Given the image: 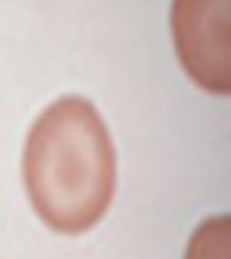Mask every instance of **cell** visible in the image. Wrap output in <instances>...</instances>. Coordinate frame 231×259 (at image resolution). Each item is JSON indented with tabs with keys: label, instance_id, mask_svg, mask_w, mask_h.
<instances>
[{
	"label": "cell",
	"instance_id": "obj_1",
	"mask_svg": "<svg viewBox=\"0 0 231 259\" xmlns=\"http://www.w3.org/2000/svg\"><path fill=\"white\" fill-rule=\"evenodd\" d=\"M22 174L34 212L54 232H87L105 216L116 190V151L90 100L62 96L36 118Z\"/></svg>",
	"mask_w": 231,
	"mask_h": 259
},
{
	"label": "cell",
	"instance_id": "obj_2",
	"mask_svg": "<svg viewBox=\"0 0 231 259\" xmlns=\"http://www.w3.org/2000/svg\"><path fill=\"white\" fill-rule=\"evenodd\" d=\"M170 29L190 80L210 95H229L231 0H171Z\"/></svg>",
	"mask_w": 231,
	"mask_h": 259
},
{
	"label": "cell",
	"instance_id": "obj_3",
	"mask_svg": "<svg viewBox=\"0 0 231 259\" xmlns=\"http://www.w3.org/2000/svg\"><path fill=\"white\" fill-rule=\"evenodd\" d=\"M229 218H210L195 230L186 259H229Z\"/></svg>",
	"mask_w": 231,
	"mask_h": 259
}]
</instances>
